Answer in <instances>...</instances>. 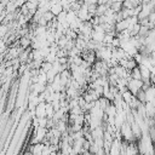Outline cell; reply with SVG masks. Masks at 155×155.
Listing matches in <instances>:
<instances>
[{
    "label": "cell",
    "instance_id": "7",
    "mask_svg": "<svg viewBox=\"0 0 155 155\" xmlns=\"http://www.w3.org/2000/svg\"><path fill=\"white\" fill-rule=\"evenodd\" d=\"M40 68H41L40 70H42L44 73H47L48 70H51V69H52V63H48V62H42Z\"/></svg>",
    "mask_w": 155,
    "mask_h": 155
},
{
    "label": "cell",
    "instance_id": "6",
    "mask_svg": "<svg viewBox=\"0 0 155 155\" xmlns=\"http://www.w3.org/2000/svg\"><path fill=\"white\" fill-rule=\"evenodd\" d=\"M8 33V25L7 24H0V39L5 38V35Z\"/></svg>",
    "mask_w": 155,
    "mask_h": 155
},
{
    "label": "cell",
    "instance_id": "8",
    "mask_svg": "<svg viewBox=\"0 0 155 155\" xmlns=\"http://www.w3.org/2000/svg\"><path fill=\"white\" fill-rule=\"evenodd\" d=\"M6 50V41L4 39H0V53H4Z\"/></svg>",
    "mask_w": 155,
    "mask_h": 155
},
{
    "label": "cell",
    "instance_id": "1",
    "mask_svg": "<svg viewBox=\"0 0 155 155\" xmlns=\"http://www.w3.org/2000/svg\"><path fill=\"white\" fill-rule=\"evenodd\" d=\"M142 86H143V82L142 80H134V79H130L127 81V91H130L133 96L137 94V92L139 90H142Z\"/></svg>",
    "mask_w": 155,
    "mask_h": 155
},
{
    "label": "cell",
    "instance_id": "5",
    "mask_svg": "<svg viewBox=\"0 0 155 155\" xmlns=\"http://www.w3.org/2000/svg\"><path fill=\"white\" fill-rule=\"evenodd\" d=\"M30 44H31V40L28 39L27 36H23L22 39H19V46H21L23 50H24V48H28Z\"/></svg>",
    "mask_w": 155,
    "mask_h": 155
},
{
    "label": "cell",
    "instance_id": "2",
    "mask_svg": "<svg viewBox=\"0 0 155 155\" xmlns=\"http://www.w3.org/2000/svg\"><path fill=\"white\" fill-rule=\"evenodd\" d=\"M45 102H39L38 105L35 107L34 109V115L35 117H46V114H45Z\"/></svg>",
    "mask_w": 155,
    "mask_h": 155
},
{
    "label": "cell",
    "instance_id": "4",
    "mask_svg": "<svg viewBox=\"0 0 155 155\" xmlns=\"http://www.w3.org/2000/svg\"><path fill=\"white\" fill-rule=\"evenodd\" d=\"M63 11V8H62V6L59 5V2H57V4H52L51 5V7H50V12L56 17V16H58L61 12Z\"/></svg>",
    "mask_w": 155,
    "mask_h": 155
},
{
    "label": "cell",
    "instance_id": "3",
    "mask_svg": "<svg viewBox=\"0 0 155 155\" xmlns=\"http://www.w3.org/2000/svg\"><path fill=\"white\" fill-rule=\"evenodd\" d=\"M144 94H145V102H154V97H155L154 85H153V86H149V87L144 91Z\"/></svg>",
    "mask_w": 155,
    "mask_h": 155
},
{
    "label": "cell",
    "instance_id": "9",
    "mask_svg": "<svg viewBox=\"0 0 155 155\" xmlns=\"http://www.w3.org/2000/svg\"><path fill=\"white\" fill-rule=\"evenodd\" d=\"M22 155H33V154H31L29 150H25V151H23V154H22Z\"/></svg>",
    "mask_w": 155,
    "mask_h": 155
}]
</instances>
